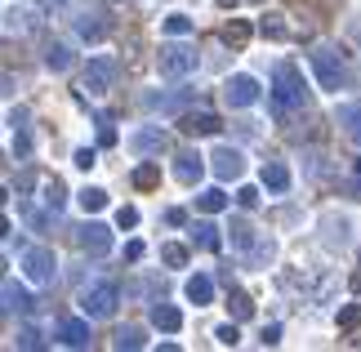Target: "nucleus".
I'll list each match as a JSON object with an SVG mask.
<instances>
[{
	"mask_svg": "<svg viewBox=\"0 0 361 352\" xmlns=\"http://www.w3.org/2000/svg\"><path fill=\"white\" fill-rule=\"evenodd\" d=\"M335 121L343 125V134H348V138H357V143H361V103H339Z\"/></svg>",
	"mask_w": 361,
	"mask_h": 352,
	"instance_id": "obj_19",
	"label": "nucleus"
},
{
	"mask_svg": "<svg viewBox=\"0 0 361 352\" xmlns=\"http://www.w3.org/2000/svg\"><path fill=\"white\" fill-rule=\"evenodd\" d=\"M13 312H36V299L13 277H5V317H13Z\"/></svg>",
	"mask_w": 361,
	"mask_h": 352,
	"instance_id": "obj_13",
	"label": "nucleus"
},
{
	"mask_svg": "<svg viewBox=\"0 0 361 352\" xmlns=\"http://www.w3.org/2000/svg\"><path fill=\"white\" fill-rule=\"evenodd\" d=\"M116 59H90V67L80 72V94L85 98H99V94H107L116 85Z\"/></svg>",
	"mask_w": 361,
	"mask_h": 352,
	"instance_id": "obj_4",
	"label": "nucleus"
},
{
	"mask_svg": "<svg viewBox=\"0 0 361 352\" xmlns=\"http://www.w3.org/2000/svg\"><path fill=\"white\" fill-rule=\"evenodd\" d=\"M178 130H183L188 138H205V134L224 130V121H219L214 111H183V116H178Z\"/></svg>",
	"mask_w": 361,
	"mask_h": 352,
	"instance_id": "obj_10",
	"label": "nucleus"
},
{
	"mask_svg": "<svg viewBox=\"0 0 361 352\" xmlns=\"http://www.w3.org/2000/svg\"><path fill=\"white\" fill-rule=\"evenodd\" d=\"M259 32L268 36V40H286L290 36V27L281 23V13H263V23H259Z\"/></svg>",
	"mask_w": 361,
	"mask_h": 352,
	"instance_id": "obj_30",
	"label": "nucleus"
},
{
	"mask_svg": "<svg viewBox=\"0 0 361 352\" xmlns=\"http://www.w3.org/2000/svg\"><path fill=\"white\" fill-rule=\"evenodd\" d=\"M161 263H165V267H183V263H188V245H174V241L161 245Z\"/></svg>",
	"mask_w": 361,
	"mask_h": 352,
	"instance_id": "obj_34",
	"label": "nucleus"
},
{
	"mask_svg": "<svg viewBox=\"0 0 361 352\" xmlns=\"http://www.w3.org/2000/svg\"><path fill=\"white\" fill-rule=\"evenodd\" d=\"M76 165H80V170H90V165H99V152H94V147H80V152H76Z\"/></svg>",
	"mask_w": 361,
	"mask_h": 352,
	"instance_id": "obj_44",
	"label": "nucleus"
},
{
	"mask_svg": "<svg viewBox=\"0 0 361 352\" xmlns=\"http://www.w3.org/2000/svg\"><path fill=\"white\" fill-rule=\"evenodd\" d=\"M192 72H197V49H188V45H165L161 49V76L183 80Z\"/></svg>",
	"mask_w": 361,
	"mask_h": 352,
	"instance_id": "obj_7",
	"label": "nucleus"
},
{
	"mask_svg": "<svg viewBox=\"0 0 361 352\" xmlns=\"http://www.w3.org/2000/svg\"><path fill=\"white\" fill-rule=\"evenodd\" d=\"M130 152H138V157H165L170 152V134L161 125H143V130L130 134Z\"/></svg>",
	"mask_w": 361,
	"mask_h": 352,
	"instance_id": "obj_8",
	"label": "nucleus"
},
{
	"mask_svg": "<svg viewBox=\"0 0 361 352\" xmlns=\"http://www.w3.org/2000/svg\"><path fill=\"white\" fill-rule=\"evenodd\" d=\"M40 5H45V9H63V0H40Z\"/></svg>",
	"mask_w": 361,
	"mask_h": 352,
	"instance_id": "obj_47",
	"label": "nucleus"
},
{
	"mask_svg": "<svg viewBox=\"0 0 361 352\" xmlns=\"http://www.w3.org/2000/svg\"><path fill=\"white\" fill-rule=\"evenodd\" d=\"M116 303H121V290L112 286V281H99V286H90L85 294H80V312H85L90 321H107L116 312Z\"/></svg>",
	"mask_w": 361,
	"mask_h": 352,
	"instance_id": "obj_3",
	"label": "nucleus"
},
{
	"mask_svg": "<svg viewBox=\"0 0 361 352\" xmlns=\"http://www.w3.org/2000/svg\"><path fill=\"white\" fill-rule=\"evenodd\" d=\"M76 250L80 255H94V259L112 255V228H107V223H80L76 228Z\"/></svg>",
	"mask_w": 361,
	"mask_h": 352,
	"instance_id": "obj_6",
	"label": "nucleus"
},
{
	"mask_svg": "<svg viewBox=\"0 0 361 352\" xmlns=\"http://www.w3.org/2000/svg\"><path fill=\"white\" fill-rule=\"evenodd\" d=\"M152 326L165 330V334H174L178 326H183V312H178L174 303H152Z\"/></svg>",
	"mask_w": 361,
	"mask_h": 352,
	"instance_id": "obj_17",
	"label": "nucleus"
},
{
	"mask_svg": "<svg viewBox=\"0 0 361 352\" xmlns=\"http://www.w3.org/2000/svg\"><path fill=\"white\" fill-rule=\"evenodd\" d=\"M299 107H303V76H299V67L295 63H276V72H272V116L286 121L290 111H299Z\"/></svg>",
	"mask_w": 361,
	"mask_h": 352,
	"instance_id": "obj_1",
	"label": "nucleus"
},
{
	"mask_svg": "<svg viewBox=\"0 0 361 352\" xmlns=\"http://www.w3.org/2000/svg\"><path fill=\"white\" fill-rule=\"evenodd\" d=\"M27 27H36V13H27V9H23V13H18V9L5 13V32H9V36H13V32H27Z\"/></svg>",
	"mask_w": 361,
	"mask_h": 352,
	"instance_id": "obj_31",
	"label": "nucleus"
},
{
	"mask_svg": "<svg viewBox=\"0 0 361 352\" xmlns=\"http://www.w3.org/2000/svg\"><path fill=\"white\" fill-rule=\"evenodd\" d=\"M219 5H224V9H237V0H219Z\"/></svg>",
	"mask_w": 361,
	"mask_h": 352,
	"instance_id": "obj_48",
	"label": "nucleus"
},
{
	"mask_svg": "<svg viewBox=\"0 0 361 352\" xmlns=\"http://www.w3.org/2000/svg\"><path fill=\"white\" fill-rule=\"evenodd\" d=\"M143 107L147 111H183V98H174V94H147Z\"/></svg>",
	"mask_w": 361,
	"mask_h": 352,
	"instance_id": "obj_28",
	"label": "nucleus"
},
{
	"mask_svg": "<svg viewBox=\"0 0 361 352\" xmlns=\"http://www.w3.org/2000/svg\"><path fill=\"white\" fill-rule=\"evenodd\" d=\"M224 98H228V107H250L259 98V80L255 76H232L224 85Z\"/></svg>",
	"mask_w": 361,
	"mask_h": 352,
	"instance_id": "obj_11",
	"label": "nucleus"
},
{
	"mask_svg": "<svg viewBox=\"0 0 361 352\" xmlns=\"http://www.w3.org/2000/svg\"><path fill=\"white\" fill-rule=\"evenodd\" d=\"M201 170H205V161L197 157V152H178V157H174V178L178 183H197Z\"/></svg>",
	"mask_w": 361,
	"mask_h": 352,
	"instance_id": "obj_15",
	"label": "nucleus"
},
{
	"mask_svg": "<svg viewBox=\"0 0 361 352\" xmlns=\"http://www.w3.org/2000/svg\"><path fill=\"white\" fill-rule=\"evenodd\" d=\"M18 348H27V352H40V348H45V339H40V330H32V326H27V330L18 334Z\"/></svg>",
	"mask_w": 361,
	"mask_h": 352,
	"instance_id": "obj_39",
	"label": "nucleus"
},
{
	"mask_svg": "<svg viewBox=\"0 0 361 352\" xmlns=\"http://www.w3.org/2000/svg\"><path fill=\"white\" fill-rule=\"evenodd\" d=\"M59 334H63L67 348H90V317H85V321H67Z\"/></svg>",
	"mask_w": 361,
	"mask_h": 352,
	"instance_id": "obj_23",
	"label": "nucleus"
},
{
	"mask_svg": "<svg viewBox=\"0 0 361 352\" xmlns=\"http://www.w3.org/2000/svg\"><path fill=\"white\" fill-rule=\"evenodd\" d=\"M308 63H312L317 85H322V90H343L348 72H343V59H339V49H335V45H312Z\"/></svg>",
	"mask_w": 361,
	"mask_h": 352,
	"instance_id": "obj_2",
	"label": "nucleus"
},
{
	"mask_svg": "<svg viewBox=\"0 0 361 352\" xmlns=\"http://www.w3.org/2000/svg\"><path fill=\"white\" fill-rule=\"evenodd\" d=\"M45 205H49V214H59V210L67 205V188H63V178H49V183H45Z\"/></svg>",
	"mask_w": 361,
	"mask_h": 352,
	"instance_id": "obj_29",
	"label": "nucleus"
},
{
	"mask_svg": "<svg viewBox=\"0 0 361 352\" xmlns=\"http://www.w3.org/2000/svg\"><path fill=\"white\" fill-rule=\"evenodd\" d=\"M116 228H138V210L134 205H121L116 210Z\"/></svg>",
	"mask_w": 361,
	"mask_h": 352,
	"instance_id": "obj_41",
	"label": "nucleus"
},
{
	"mask_svg": "<svg viewBox=\"0 0 361 352\" xmlns=\"http://www.w3.org/2000/svg\"><path fill=\"white\" fill-rule=\"evenodd\" d=\"M250 36H255V32H250V23H241V18H232V23L224 27V45H232V49H245Z\"/></svg>",
	"mask_w": 361,
	"mask_h": 352,
	"instance_id": "obj_26",
	"label": "nucleus"
},
{
	"mask_svg": "<svg viewBox=\"0 0 361 352\" xmlns=\"http://www.w3.org/2000/svg\"><path fill=\"white\" fill-rule=\"evenodd\" d=\"M192 245L205 250V255H219V250H224V236H219L214 223H197V228H192Z\"/></svg>",
	"mask_w": 361,
	"mask_h": 352,
	"instance_id": "obj_16",
	"label": "nucleus"
},
{
	"mask_svg": "<svg viewBox=\"0 0 361 352\" xmlns=\"http://www.w3.org/2000/svg\"><path fill=\"white\" fill-rule=\"evenodd\" d=\"M23 272L32 286H54V277H59V259H54L49 245H32L23 255Z\"/></svg>",
	"mask_w": 361,
	"mask_h": 352,
	"instance_id": "obj_5",
	"label": "nucleus"
},
{
	"mask_svg": "<svg viewBox=\"0 0 361 352\" xmlns=\"http://www.w3.org/2000/svg\"><path fill=\"white\" fill-rule=\"evenodd\" d=\"M214 339L224 344V348H237V339H241V334H237V321H228V326H219V330H214Z\"/></svg>",
	"mask_w": 361,
	"mask_h": 352,
	"instance_id": "obj_40",
	"label": "nucleus"
},
{
	"mask_svg": "<svg viewBox=\"0 0 361 352\" xmlns=\"http://www.w3.org/2000/svg\"><path fill=\"white\" fill-rule=\"evenodd\" d=\"M76 36H80V40H90V45H99V40L107 36V23H103V13H99V9H85V13H76Z\"/></svg>",
	"mask_w": 361,
	"mask_h": 352,
	"instance_id": "obj_12",
	"label": "nucleus"
},
{
	"mask_svg": "<svg viewBox=\"0 0 361 352\" xmlns=\"http://www.w3.org/2000/svg\"><path fill=\"white\" fill-rule=\"evenodd\" d=\"M183 294H188V299H192V303H197V308H205V303H210V299H214V281L197 272V277H188V286H183Z\"/></svg>",
	"mask_w": 361,
	"mask_h": 352,
	"instance_id": "obj_18",
	"label": "nucleus"
},
{
	"mask_svg": "<svg viewBox=\"0 0 361 352\" xmlns=\"http://www.w3.org/2000/svg\"><path fill=\"white\" fill-rule=\"evenodd\" d=\"M125 259H130V263L143 259V241H130V245H125Z\"/></svg>",
	"mask_w": 361,
	"mask_h": 352,
	"instance_id": "obj_46",
	"label": "nucleus"
},
{
	"mask_svg": "<svg viewBox=\"0 0 361 352\" xmlns=\"http://www.w3.org/2000/svg\"><path fill=\"white\" fill-rule=\"evenodd\" d=\"M210 170L224 178V183H228V178H241V174H245V157H241V152L232 147V143H224V147H219L214 157H210Z\"/></svg>",
	"mask_w": 361,
	"mask_h": 352,
	"instance_id": "obj_9",
	"label": "nucleus"
},
{
	"mask_svg": "<svg viewBox=\"0 0 361 352\" xmlns=\"http://www.w3.org/2000/svg\"><path fill=\"white\" fill-rule=\"evenodd\" d=\"M259 344H263V348H276V344H281V326H263Z\"/></svg>",
	"mask_w": 361,
	"mask_h": 352,
	"instance_id": "obj_43",
	"label": "nucleus"
},
{
	"mask_svg": "<svg viewBox=\"0 0 361 352\" xmlns=\"http://www.w3.org/2000/svg\"><path fill=\"white\" fill-rule=\"evenodd\" d=\"M250 5H263V0H250Z\"/></svg>",
	"mask_w": 361,
	"mask_h": 352,
	"instance_id": "obj_50",
	"label": "nucleus"
},
{
	"mask_svg": "<svg viewBox=\"0 0 361 352\" xmlns=\"http://www.w3.org/2000/svg\"><path fill=\"white\" fill-rule=\"evenodd\" d=\"M130 178H134V188H138V192H152V188H161V165H157V161H143Z\"/></svg>",
	"mask_w": 361,
	"mask_h": 352,
	"instance_id": "obj_21",
	"label": "nucleus"
},
{
	"mask_svg": "<svg viewBox=\"0 0 361 352\" xmlns=\"http://www.w3.org/2000/svg\"><path fill=\"white\" fill-rule=\"evenodd\" d=\"M27 152H32V134H27V125H13V157L27 161Z\"/></svg>",
	"mask_w": 361,
	"mask_h": 352,
	"instance_id": "obj_35",
	"label": "nucleus"
},
{
	"mask_svg": "<svg viewBox=\"0 0 361 352\" xmlns=\"http://www.w3.org/2000/svg\"><path fill=\"white\" fill-rule=\"evenodd\" d=\"M250 263H272V241L268 236H259L255 250H250Z\"/></svg>",
	"mask_w": 361,
	"mask_h": 352,
	"instance_id": "obj_36",
	"label": "nucleus"
},
{
	"mask_svg": "<svg viewBox=\"0 0 361 352\" xmlns=\"http://www.w3.org/2000/svg\"><path fill=\"white\" fill-rule=\"evenodd\" d=\"M237 205H241V210H255V205H259V188H241V192H237Z\"/></svg>",
	"mask_w": 361,
	"mask_h": 352,
	"instance_id": "obj_42",
	"label": "nucleus"
},
{
	"mask_svg": "<svg viewBox=\"0 0 361 352\" xmlns=\"http://www.w3.org/2000/svg\"><path fill=\"white\" fill-rule=\"evenodd\" d=\"M357 174H361V157H357Z\"/></svg>",
	"mask_w": 361,
	"mask_h": 352,
	"instance_id": "obj_49",
	"label": "nucleus"
},
{
	"mask_svg": "<svg viewBox=\"0 0 361 352\" xmlns=\"http://www.w3.org/2000/svg\"><path fill=\"white\" fill-rule=\"evenodd\" d=\"M339 326H343V330H357V326H361V303H348V308H343V312H339Z\"/></svg>",
	"mask_w": 361,
	"mask_h": 352,
	"instance_id": "obj_38",
	"label": "nucleus"
},
{
	"mask_svg": "<svg viewBox=\"0 0 361 352\" xmlns=\"http://www.w3.org/2000/svg\"><path fill=\"white\" fill-rule=\"evenodd\" d=\"M99 143H103V147H112V143H116V125H112V116H107V111L99 116Z\"/></svg>",
	"mask_w": 361,
	"mask_h": 352,
	"instance_id": "obj_37",
	"label": "nucleus"
},
{
	"mask_svg": "<svg viewBox=\"0 0 361 352\" xmlns=\"http://www.w3.org/2000/svg\"><path fill=\"white\" fill-rule=\"evenodd\" d=\"M197 205L205 210V214H219V210H228V192H224V188H205V192L197 196Z\"/></svg>",
	"mask_w": 361,
	"mask_h": 352,
	"instance_id": "obj_27",
	"label": "nucleus"
},
{
	"mask_svg": "<svg viewBox=\"0 0 361 352\" xmlns=\"http://www.w3.org/2000/svg\"><path fill=\"white\" fill-rule=\"evenodd\" d=\"M232 250H245V255H250V250H255V241H259V236H255V228H250V223L245 219H232Z\"/></svg>",
	"mask_w": 361,
	"mask_h": 352,
	"instance_id": "obj_24",
	"label": "nucleus"
},
{
	"mask_svg": "<svg viewBox=\"0 0 361 352\" xmlns=\"http://www.w3.org/2000/svg\"><path fill=\"white\" fill-rule=\"evenodd\" d=\"M263 188H268V192H286L290 188V170H286L281 161H268V165H263Z\"/></svg>",
	"mask_w": 361,
	"mask_h": 352,
	"instance_id": "obj_22",
	"label": "nucleus"
},
{
	"mask_svg": "<svg viewBox=\"0 0 361 352\" xmlns=\"http://www.w3.org/2000/svg\"><path fill=\"white\" fill-rule=\"evenodd\" d=\"M165 32H170V36H192V32H197V23H192L188 13H170V18H165Z\"/></svg>",
	"mask_w": 361,
	"mask_h": 352,
	"instance_id": "obj_33",
	"label": "nucleus"
},
{
	"mask_svg": "<svg viewBox=\"0 0 361 352\" xmlns=\"http://www.w3.org/2000/svg\"><path fill=\"white\" fill-rule=\"evenodd\" d=\"M72 63H76V54H72L67 40H49L45 45V67L49 72H72Z\"/></svg>",
	"mask_w": 361,
	"mask_h": 352,
	"instance_id": "obj_14",
	"label": "nucleus"
},
{
	"mask_svg": "<svg viewBox=\"0 0 361 352\" xmlns=\"http://www.w3.org/2000/svg\"><path fill=\"white\" fill-rule=\"evenodd\" d=\"M228 312H232V321H250L255 317V299H250L245 290H232L228 294Z\"/></svg>",
	"mask_w": 361,
	"mask_h": 352,
	"instance_id": "obj_25",
	"label": "nucleus"
},
{
	"mask_svg": "<svg viewBox=\"0 0 361 352\" xmlns=\"http://www.w3.org/2000/svg\"><path fill=\"white\" fill-rule=\"evenodd\" d=\"M76 201H80V210H85V214H94V210H103V205H107V192H103V188H85V192L76 196Z\"/></svg>",
	"mask_w": 361,
	"mask_h": 352,
	"instance_id": "obj_32",
	"label": "nucleus"
},
{
	"mask_svg": "<svg viewBox=\"0 0 361 352\" xmlns=\"http://www.w3.org/2000/svg\"><path fill=\"white\" fill-rule=\"evenodd\" d=\"M112 348H130V352H138V348H147V334H143V326H121L116 334H112Z\"/></svg>",
	"mask_w": 361,
	"mask_h": 352,
	"instance_id": "obj_20",
	"label": "nucleus"
},
{
	"mask_svg": "<svg viewBox=\"0 0 361 352\" xmlns=\"http://www.w3.org/2000/svg\"><path fill=\"white\" fill-rule=\"evenodd\" d=\"M165 223H170V228H183V223H188V214H183V210H165Z\"/></svg>",
	"mask_w": 361,
	"mask_h": 352,
	"instance_id": "obj_45",
	"label": "nucleus"
}]
</instances>
